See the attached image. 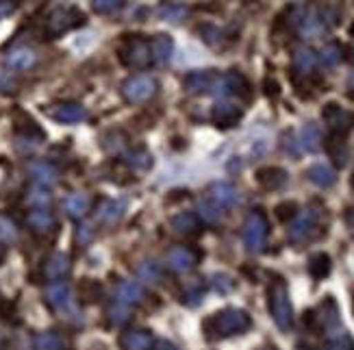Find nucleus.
Instances as JSON below:
<instances>
[{
  "label": "nucleus",
  "mask_w": 354,
  "mask_h": 350,
  "mask_svg": "<svg viewBox=\"0 0 354 350\" xmlns=\"http://www.w3.org/2000/svg\"><path fill=\"white\" fill-rule=\"evenodd\" d=\"M137 274L144 279V281H150V283H159L161 281V266L157 261H142L140 268H137Z\"/></svg>",
  "instance_id": "obj_42"
},
{
  "label": "nucleus",
  "mask_w": 354,
  "mask_h": 350,
  "mask_svg": "<svg viewBox=\"0 0 354 350\" xmlns=\"http://www.w3.org/2000/svg\"><path fill=\"white\" fill-rule=\"evenodd\" d=\"M48 116L57 122H64V125H76V122L87 120V109L76 102H61L50 107Z\"/></svg>",
  "instance_id": "obj_15"
},
{
  "label": "nucleus",
  "mask_w": 354,
  "mask_h": 350,
  "mask_svg": "<svg viewBox=\"0 0 354 350\" xmlns=\"http://www.w3.org/2000/svg\"><path fill=\"white\" fill-rule=\"evenodd\" d=\"M11 87H13V79L7 72L0 70V91H11Z\"/></svg>",
  "instance_id": "obj_52"
},
{
  "label": "nucleus",
  "mask_w": 354,
  "mask_h": 350,
  "mask_svg": "<svg viewBox=\"0 0 354 350\" xmlns=\"http://www.w3.org/2000/svg\"><path fill=\"white\" fill-rule=\"evenodd\" d=\"M211 287L215 289V292H220V294H228L230 289L235 287V283L230 281V277H226V274H213V277H211Z\"/></svg>",
  "instance_id": "obj_46"
},
{
  "label": "nucleus",
  "mask_w": 354,
  "mask_h": 350,
  "mask_svg": "<svg viewBox=\"0 0 354 350\" xmlns=\"http://www.w3.org/2000/svg\"><path fill=\"white\" fill-rule=\"evenodd\" d=\"M155 94H157V81L150 74H135L122 83V96L133 104L146 102Z\"/></svg>",
  "instance_id": "obj_6"
},
{
  "label": "nucleus",
  "mask_w": 354,
  "mask_h": 350,
  "mask_svg": "<svg viewBox=\"0 0 354 350\" xmlns=\"http://www.w3.org/2000/svg\"><path fill=\"white\" fill-rule=\"evenodd\" d=\"M330 268H333V264H330V257L326 252H315L309 259V274L315 281L326 279L330 274Z\"/></svg>",
  "instance_id": "obj_32"
},
{
  "label": "nucleus",
  "mask_w": 354,
  "mask_h": 350,
  "mask_svg": "<svg viewBox=\"0 0 354 350\" xmlns=\"http://www.w3.org/2000/svg\"><path fill=\"white\" fill-rule=\"evenodd\" d=\"M196 264H198V252L187 246H176L167 252V268L178 274L192 272L196 268Z\"/></svg>",
  "instance_id": "obj_11"
},
{
  "label": "nucleus",
  "mask_w": 354,
  "mask_h": 350,
  "mask_svg": "<svg viewBox=\"0 0 354 350\" xmlns=\"http://www.w3.org/2000/svg\"><path fill=\"white\" fill-rule=\"evenodd\" d=\"M322 118L328 125L330 133H337V135H346L352 127V116L342 109L337 102H328L324 104V109H322Z\"/></svg>",
  "instance_id": "obj_10"
},
{
  "label": "nucleus",
  "mask_w": 354,
  "mask_h": 350,
  "mask_svg": "<svg viewBox=\"0 0 354 350\" xmlns=\"http://www.w3.org/2000/svg\"><path fill=\"white\" fill-rule=\"evenodd\" d=\"M115 300L122 304H140L144 300V287L135 281H122L115 289Z\"/></svg>",
  "instance_id": "obj_23"
},
{
  "label": "nucleus",
  "mask_w": 354,
  "mask_h": 350,
  "mask_svg": "<svg viewBox=\"0 0 354 350\" xmlns=\"http://www.w3.org/2000/svg\"><path fill=\"white\" fill-rule=\"evenodd\" d=\"M213 81L215 76L207 70H196V72H189L185 76L183 81V87L187 94H194V96H200V94H211V87H213Z\"/></svg>",
  "instance_id": "obj_16"
},
{
  "label": "nucleus",
  "mask_w": 354,
  "mask_h": 350,
  "mask_svg": "<svg viewBox=\"0 0 354 350\" xmlns=\"http://www.w3.org/2000/svg\"><path fill=\"white\" fill-rule=\"evenodd\" d=\"M298 216V205L294 201H285L281 205H276V218L281 222H289Z\"/></svg>",
  "instance_id": "obj_44"
},
{
  "label": "nucleus",
  "mask_w": 354,
  "mask_h": 350,
  "mask_svg": "<svg viewBox=\"0 0 354 350\" xmlns=\"http://www.w3.org/2000/svg\"><path fill=\"white\" fill-rule=\"evenodd\" d=\"M268 233H270V224H268L266 213L261 209H254L250 216L245 218V224H243V243H245V248H248L250 252L263 250L266 241H268Z\"/></svg>",
  "instance_id": "obj_4"
},
{
  "label": "nucleus",
  "mask_w": 354,
  "mask_h": 350,
  "mask_svg": "<svg viewBox=\"0 0 354 350\" xmlns=\"http://www.w3.org/2000/svg\"><path fill=\"white\" fill-rule=\"evenodd\" d=\"M26 222H28V226L33 228L35 233H48V231H53L55 224H57L53 211H48V207L33 209L26 216Z\"/></svg>",
  "instance_id": "obj_22"
},
{
  "label": "nucleus",
  "mask_w": 354,
  "mask_h": 350,
  "mask_svg": "<svg viewBox=\"0 0 354 350\" xmlns=\"http://www.w3.org/2000/svg\"><path fill=\"white\" fill-rule=\"evenodd\" d=\"M172 53H174V39L165 33H159L155 39L150 42V55H152V61L159 66L167 64V61L172 59Z\"/></svg>",
  "instance_id": "obj_19"
},
{
  "label": "nucleus",
  "mask_w": 354,
  "mask_h": 350,
  "mask_svg": "<svg viewBox=\"0 0 354 350\" xmlns=\"http://www.w3.org/2000/svg\"><path fill=\"white\" fill-rule=\"evenodd\" d=\"M322 211H324L322 207L311 205L306 211H302L300 216H296L294 222H291V226H289V231H287L289 241L300 243V241H304V239H309V237L313 235V231L317 228L319 220H322Z\"/></svg>",
  "instance_id": "obj_8"
},
{
  "label": "nucleus",
  "mask_w": 354,
  "mask_h": 350,
  "mask_svg": "<svg viewBox=\"0 0 354 350\" xmlns=\"http://www.w3.org/2000/svg\"><path fill=\"white\" fill-rule=\"evenodd\" d=\"M270 313L274 317L276 326L281 331H289L294 326V309H291V300H289V292H287V285L279 279L270 285Z\"/></svg>",
  "instance_id": "obj_2"
},
{
  "label": "nucleus",
  "mask_w": 354,
  "mask_h": 350,
  "mask_svg": "<svg viewBox=\"0 0 354 350\" xmlns=\"http://www.w3.org/2000/svg\"><path fill=\"white\" fill-rule=\"evenodd\" d=\"M122 5H124V0H91V7L96 13H113Z\"/></svg>",
  "instance_id": "obj_47"
},
{
  "label": "nucleus",
  "mask_w": 354,
  "mask_h": 350,
  "mask_svg": "<svg viewBox=\"0 0 354 350\" xmlns=\"http://www.w3.org/2000/svg\"><path fill=\"white\" fill-rule=\"evenodd\" d=\"M306 176H309V181L315 183L317 187H333L337 181L335 170L326 163H313L309 167V172H306Z\"/></svg>",
  "instance_id": "obj_28"
},
{
  "label": "nucleus",
  "mask_w": 354,
  "mask_h": 350,
  "mask_svg": "<svg viewBox=\"0 0 354 350\" xmlns=\"http://www.w3.org/2000/svg\"><path fill=\"white\" fill-rule=\"evenodd\" d=\"M306 315H309V320H313L315 326L326 329V331H330V329H335L337 324H339V309H337V304H335L333 298H326L315 311H309Z\"/></svg>",
  "instance_id": "obj_13"
},
{
  "label": "nucleus",
  "mask_w": 354,
  "mask_h": 350,
  "mask_svg": "<svg viewBox=\"0 0 354 350\" xmlns=\"http://www.w3.org/2000/svg\"><path fill=\"white\" fill-rule=\"evenodd\" d=\"M35 348L37 350H61V348H64V340H61L59 333L46 331V333H39L35 338Z\"/></svg>",
  "instance_id": "obj_36"
},
{
  "label": "nucleus",
  "mask_w": 354,
  "mask_h": 350,
  "mask_svg": "<svg viewBox=\"0 0 354 350\" xmlns=\"http://www.w3.org/2000/svg\"><path fill=\"white\" fill-rule=\"evenodd\" d=\"M350 292H352V311H354V285H352V289H350Z\"/></svg>",
  "instance_id": "obj_57"
},
{
  "label": "nucleus",
  "mask_w": 354,
  "mask_h": 350,
  "mask_svg": "<svg viewBox=\"0 0 354 350\" xmlns=\"http://www.w3.org/2000/svg\"><path fill=\"white\" fill-rule=\"evenodd\" d=\"M346 222H348V226L354 231V209H348V213H346Z\"/></svg>",
  "instance_id": "obj_55"
},
{
  "label": "nucleus",
  "mask_w": 354,
  "mask_h": 350,
  "mask_svg": "<svg viewBox=\"0 0 354 350\" xmlns=\"http://www.w3.org/2000/svg\"><path fill=\"white\" fill-rule=\"evenodd\" d=\"M300 146L302 150L306 152H317L319 146H322V131L315 122H309V125H304L302 131H300Z\"/></svg>",
  "instance_id": "obj_29"
},
{
  "label": "nucleus",
  "mask_w": 354,
  "mask_h": 350,
  "mask_svg": "<svg viewBox=\"0 0 354 350\" xmlns=\"http://www.w3.org/2000/svg\"><path fill=\"white\" fill-rule=\"evenodd\" d=\"M342 59H344V50L339 44H328L319 50V61H322V66H326V68L339 66Z\"/></svg>",
  "instance_id": "obj_34"
},
{
  "label": "nucleus",
  "mask_w": 354,
  "mask_h": 350,
  "mask_svg": "<svg viewBox=\"0 0 354 350\" xmlns=\"http://www.w3.org/2000/svg\"><path fill=\"white\" fill-rule=\"evenodd\" d=\"M89 205H91L89 196L81 194V192L70 194L64 201V209L68 211V216H72V218H83L85 213L89 211Z\"/></svg>",
  "instance_id": "obj_30"
},
{
  "label": "nucleus",
  "mask_w": 354,
  "mask_h": 350,
  "mask_svg": "<svg viewBox=\"0 0 354 350\" xmlns=\"http://www.w3.org/2000/svg\"><path fill=\"white\" fill-rule=\"evenodd\" d=\"M344 137H346V135L330 133L328 142H326L328 155H330V159H333L337 165H346V161H348V146H346V142H344Z\"/></svg>",
  "instance_id": "obj_31"
},
{
  "label": "nucleus",
  "mask_w": 354,
  "mask_h": 350,
  "mask_svg": "<svg viewBox=\"0 0 354 350\" xmlns=\"http://www.w3.org/2000/svg\"><path fill=\"white\" fill-rule=\"evenodd\" d=\"M250 326H252V320H250L248 311L235 309V307H228V309L213 313L203 322L205 338L211 340V342L233 338V335H241Z\"/></svg>",
  "instance_id": "obj_1"
},
{
  "label": "nucleus",
  "mask_w": 354,
  "mask_h": 350,
  "mask_svg": "<svg viewBox=\"0 0 354 350\" xmlns=\"http://www.w3.org/2000/svg\"><path fill=\"white\" fill-rule=\"evenodd\" d=\"M200 35L205 37L207 44H218L222 39V33L215 26H203V28H200Z\"/></svg>",
  "instance_id": "obj_49"
},
{
  "label": "nucleus",
  "mask_w": 354,
  "mask_h": 350,
  "mask_svg": "<svg viewBox=\"0 0 354 350\" xmlns=\"http://www.w3.org/2000/svg\"><path fill=\"white\" fill-rule=\"evenodd\" d=\"M129 317H131L129 304H122V302L115 300V304L109 309V320H111V324H124Z\"/></svg>",
  "instance_id": "obj_45"
},
{
  "label": "nucleus",
  "mask_w": 354,
  "mask_h": 350,
  "mask_svg": "<svg viewBox=\"0 0 354 350\" xmlns=\"http://www.w3.org/2000/svg\"><path fill=\"white\" fill-rule=\"evenodd\" d=\"M352 187H354V176H352Z\"/></svg>",
  "instance_id": "obj_59"
},
{
  "label": "nucleus",
  "mask_w": 354,
  "mask_h": 350,
  "mask_svg": "<svg viewBox=\"0 0 354 350\" xmlns=\"http://www.w3.org/2000/svg\"><path fill=\"white\" fill-rule=\"evenodd\" d=\"M209 201L215 203L220 209H230L239 203V192L233 183L220 181V183H213L209 187Z\"/></svg>",
  "instance_id": "obj_12"
},
{
  "label": "nucleus",
  "mask_w": 354,
  "mask_h": 350,
  "mask_svg": "<svg viewBox=\"0 0 354 350\" xmlns=\"http://www.w3.org/2000/svg\"><path fill=\"white\" fill-rule=\"evenodd\" d=\"M315 64H317V55L311 48H300V50H296V55H294V70L298 74H309V72H313Z\"/></svg>",
  "instance_id": "obj_33"
},
{
  "label": "nucleus",
  "mask_w": 354,
  "mask_h": 350,
  "mask_svg": "<svg viewBox=\"0 0 354 350\" xmlns=\"http://www.w3.org/2000/svg\"><path fill=\"white\" fill-rule=\"evenodd\" d=\"M18 239V226L7 216H0V241L11 243Z\"/></svg>",
  "instance_id": "obj_43"
},
{
  "label": "nucleus",
  "mask_w": 354,
  "mask_h": 350,
  "mask_svg": "<svg viewBox=\"0 0 354 350\" xmlns=\"http://www.w3.org/2000/svg\"><path fill=\"white\" fill-rule=\"evenodd\" d=\"M79 294L85 302H96L102 296V285L94 279H83L79 285Z\"/></svg>",
  "instance_id": "obj_38"
},
{
  "label": "nucleus",
  "mask_w": 354,
  "mask_h": 350,
  "mask_svg": "<svg viewBox=\"0 0 354 350\" xmlns=\"http://www.w3.org/2000/svg\"><path fill=\"white\" fill-rule=\"evenodd\" d=\"M46 302L50 304V307L59 313H68L72 311V292L66 283L61 281H55L53 285H48L46 289Z\"/></svg>",
  "instance_id": "obj_14"
},
{
  "label": "nucleus",
  "mask_w": 354,
  "mask_h": 350,
  "mask_svg": "<svg viewBox=\"0 0 354 350\" xmlns=\"http://www.w3.org/2000/svg\"><path fill=\"white\" fill-rule=\"evenodd\" d=\"M50 201H53V196H50V192L46 190L44 185H37V187H33V190H28V194H26V205H30L33 209L48 207Z\"/></svg>",
  "instance_id": "obj_37"
},
{
  "label": "nucleus",
  "mask_w": 354,
  "mask_h": 350,
  "mask_svg": "<svg viewBox=\"0 0 354 350\" xmlns=\"http://www.w3.org/2000/svg\"><path fill=\"white\" fill-rule=\"evenodd\" d=\"M152 335L148 331H142V329H137V331H129L122 335V340H120V346L124 348V350H150L152 348Z\"/></svg>",
  "instance_id": "obj_26"
},
{
  "label": "nucleus",
  "mask_w": 354,
  "mask_h": 350,
  "mask_svg": "<svg viewBox=\"0 0 354 350\" xmlns=\"http://www.w3.org/2000/svg\"><path fill=\"white\" fill-rule=\"evenodd\" d=\"M348 85H350V89H354V72L350 74V79H348Z\"/></svg>",
  "instance_id": "obj_56"
},
{
  "label": "nucleus",
  "mask_w": 354,
  "mask_h": 350,
  "mask_svg": "<svg viewBox=\"0 0 354 350\" xmlns=\"http://www.w3.org/2000/svg\"><path fill=\"white\" fill-rule=\"evenodd\" d=\"M200 298H203V287H200L198 283L189 285V287L183 292V302H187V304H198Z\"/></svg>",
  "instance_id": "obj_48"
},
{
  "label": "nucleus",
  "mask_w": 354,
  "mask_h": 350,
  "mask_svg": "<svg viewBox=\"0 0 354 350\" xmlns=\"http://www.w3.org/2000/svg\"><path fill=\"white\" fill-rule=\"evenodd\" d=\"M37 64V55L33 48H15L7 55V68L15 72H26Z\"/></svg>",
  "instance_id": "obj_21"
},
{
  "label": "nucleus",
  "mask_w": 354,
  "mask_h": 350,
  "mask_svg": "<svg viewBox=\"0 0 354 350\" xmlns=\"http://www.w3.org/2000/svg\"><path fill=\"white\" fill-rule=\"evenodd\" d=\"M118 53H120V59L124 61L129 68H135V70L146 68L152 61L150 42H146L142 35H127L120 42Z\"/></svg>",
  "instance_id": "obj_3"
},
{
  "label": "nucleus",
  "mask_w": 354,
  "mask_h": 350,
  "mask_svg": "<svg viewBox=\"0 0 354 350\" xmlns=\"http://www.w3.org/2000/svg\"><path fill=\"white\" fill-rule=\"evenodd\" d=\"M70 257L64 255V252H57L53 255L48 261H46V268H44V274L48 277L50 281H61L64 277L70 274Z\"/></svg>",
  "instance_id": "obj_24"
},
{
  "label": "nucleus",
  "mask_w": 354,
  "mask_h": 350,
  "mask_svg": "<svg viewBox=\"0 0 354 350\" xmlns=\"http://www.w3.org/2000/svg\"><path fill=\"white\" fill-rule=\"evenodd\" d=\"M91 237H94V226L91 224H81L79 226V231H76V239H79V243H89L91 241Z\"/></svg>",
  "instance_id": "obj_50"
},
{
  "label": "nucleus",
  "mask_w": 354,
  "mask_h": 350,
  "mask_svg": "<svg viewBox=\"0 0 354 350\" xmlns=\"http://www.w3.org/2000/svg\"><path fill=\"white\" fill-rule=\"evenodd\" d=\"M243 118V109L235 102H228V100H220L218 104L213 107L211 111V120L218 125L220 129H233L237 127Z\"/></svg>",
  "instance_id": "obj_9"
},
{
  "label": "nucleus",
  "mask_w": 354,
  "mask_h": 350,
  "mask_svg": "<svg viewBox=\"0 0 354 350\" xmlns=\"http://www.w3.org/2000/svg\"><path fill=\"white\" fill-rule=\"evenodd\" d=\"M328 350H354V340L346 331H335L328 338Z\"/></svg>",
  "instance_id": "obj_41"
},
{
  "label": "nucleus",
  "mask_w": 354,
  "mask_h": 350,
  "mask_svg": "<svg viewBox=\"0 0 354 350\" xmlns=\"http://www.w3.org/2000/svg\"><path fill=\"white\" fill-rule=\"evenodd\" d=\"M352 122H354V118H352Z\"/></svg>",
  "instance_id": "obj_60"
},
{
  "label": "nucleus",
  "mask_w": 354,
  "mask_h": 350,
  "mask_svg": "<svg viewBox=\"0 0 354 350\" xmlns=\"http://www.w3.org/2000/svg\"><path fill=\"white\" fill-rule=\"evenodd\" d=\"M127 211V203L124 201H102L98 205V211H96V218L102 222V224H118L122 220V216H124Z\"/></svg>",
  "instance_id": "obj_20"
},
{
  "label": "nucleus",
  "mask_w": 354,
  "mask_h": 350,
  "mask_svg": "<svg viewBox=\"0 0 354 350\" xmlns=\"http://www.w3.org/2000/svg\"><path fill=\"white\" fill-rule=\"evenodd\" d=\"M198 216L209 224H215L222 218V209L215 203H211L209 198H205V201H200V205H198Z\"/></svg>",
  "instance_id": "obj_39"
},
{
  "label": "nucleus",
  "mask_w": 354,
  "mask_h": 350,
  "mask_svg": "<svg viewBox=\"0 0 354 350\" xmlns=\"http://www.w3.org/2000/svg\"><path fill=\"white\" fill-rule=\"evenodd\" d=\"M263 350H276V348H263Z\"/></svg>",
  "instance_id": "obj_58"
},
{
  "label": "nucleus",
  "mask_w": 354,
  "mask_h": 350,
  "mask_svg": "<svg viewBox=\"0 0 354 350\" xmlns=\"http://www.w3.org/2000/svg\"><path fill=\"white\" fill-rule=\"evenodd\" d=\"M127 165H131L133 170L144 172V170H148V167L152 165V155H150L148 150H144V148H137V150H133V152H129V155H127Z\"/></svg>",
  "instance_id": "obj_35"
},
{
  "label": "nucleus",
  "mask_w": 354,
  "mask_h": 350,
  "mask_svg": "<svg viewBox=\"0 0 354 350\" xmlns=\"http://www.w3.org/2000/svg\"><path fill=\"white\" fill-rule=\"evenodd\" d=\"M187 13H189V9L183 5H163L159 9V18L167 20V22H180L187 18Z\"/></svg>",
  "instance_id": "obj_40"
},
{
  "label": "nucleus",
  "mask_w": 354,
  "mask_h": 350,
  "mask_svg": "<svg viewBox=\"0 0 354 350\" xmlns=\"http://www.w3.org/2000/svg\"><path fill=\"white\" fill-rule=\"evenodd\" d=\"M13 3L11 0H0V18H5V15H9L13 11Z\"/></svg>",
  "instance_id": "obj_54"
},
{
  "label": "nucleus",
  "mask_w": 354,
  "mask_h": 350,
  "mask_svg": "<svg viewBox=\"0 0 354 350\" xmlns=\"http://www.w3.org/2000/svg\"><path fill=\"white\" fill-rule=\"evenodd\" d=\"M170 226H172V231L178 233V235H194V233H198V228H200V220H198L196 213L183 211V213H178V216H174L170 220Z\"/></svg>",
  "instance_id": "obj_27"
},
{
  "label": "nucleus",
  "mask_w": 354,
  "mask_h": 350,
  "mask_svg": "<svg viewBox=\"0 0 354 350\" xmlns=\"http://www.w3.org/2000/svg\"><path fill=\"white\" fill-rule=\"evenodd\" d=\"M211 94L218 96V98H228V96L248 98L250 96V83L239 72H226L222 76H215Z\"/></svg>",
  "instance_id": "obj_5"
},
{
  "label": "nucleus",
  "mask_w": 354,
  "mask_h": 350,
  "mask_svg": "<svg viewBox=\"0 0 354 350\" xmlns=\"http://www.w3.org/2000/svg\"><path fill=\"white\" fill-rule=\"evenodd\" d=\"M85 22V15L74 9V7H59L48 15V22H46V30H48L50 37H59L68 33V30L81 26Z\"/></svg>",
  "instance_id": "obj_7"
},
{
  "label": "nucleus",
  "mask_w": 354,
  "mask_h": 350,
  "mask_svg": "<svg viewBox=\"0 0 354 350\" xmlns=\"http://www.w3.org/2000/svg\"><path fill=\"white\" fill-rule=\"evenodd\" d=\"M28 174L37 181V185H53L59 178L57 167L48 161H33L28 163Z\"/></svg>",
  "instance_id": "obj_25"
},
{
  "label": "nucleus",
  "mask_w": 354,
  "mask_h": 350,
  "mask_svg": "<svg viewBox=\"0 0 354 350\" xmlns=\"http://www.w3.org/2000/svg\"><path fill=\"white\" fill-rule=\"evenodd\" d=\"M150 350H178L172 342H167V340H159V342H155L152 344V348Z\"/></svg>",
  "instance_id": "obj_53"
},
{
  "label": "nucleus",
  "mask_w": 354,
  "mask_h": 350,
  "mask_svg": "<svg viewBox=\"0 0 354 350\" xmlns=\"http://www.w3.org/2000/svg\"><path fill=\"white\" fill-rule=\"evenodd\" d=\"M328 26H330V20L326 18V13L313 9V11H309L302 18L300 30H302V35H306V37H317V35L324 33Z\"/></svg>",
  "instance_id": "obj_18"
},
{
  "label": "nucleus",
  "mask_w": 354,
  "mask_h": 350,
  "mask_svg": "<svg viewBox=\"0 0 354 350\" xmlns=\"http://www.w3.org/2000/svg\"><path fill=\"white\" fill-rule=\"evenodd\" d=\"M257 183L263 190L268 192H276V190H283L287 185V172L279 165H268V167H261L257 172Z\"/></svg>",
  "instance_id": "obj_17"
},
{
  "label": "nucleus",
  "mask_w": 354,
  "mask_h": 350,
  "mask_svg": "<svg viewBox=\"0 0 354 350\" xmlns=\"http://www.w3.org/2000/svg\"><path fill=\"white\" fill-rule=\"evenodd\" d=\"M266 94L270 98H276V96L281 94V85H279V81H276V79H272V76H268V79H266Z\"/></svg>",
  "instance_id": "obj_51"
}]
</instances>
